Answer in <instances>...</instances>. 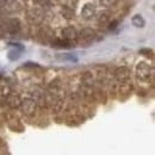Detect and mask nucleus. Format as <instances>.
Returning a JSON list of instances; mask_svg holds the SVG:
<instances>
[{
  "label": "nucleus",
  "mask_w": 155,
  "mask_h": 155,
  "mask_svg": "<svg viewBox=\"0 0 155 155\" xmlns=\"http://www.w3.org/2000/svg\"><path fill=\"white\" fill-rule=\"evenodd\" d=\"M109 20H110V16H109V13H101V15L98 17V23L100 24V26H101V25H104V24H107V23H109Z\"/></svg>",
  "instance_id": "nucleus-12"
},
{
  "label": "nucleus",
  "mask_w": 155,
  "mask_h": 155,
  "mask_svg": "<svg viewBox=\"0 0 155 155\" xmlns=\"http://www.w3.org/2000/svg\"><path fill=\"white\" fill-rule=\"evenodd\" d=\"M74 44H72V41H67V39H54L53 41V47L56 48H72Z\"/></svg>",
  "instance_id": "nucleus-7"
},
{
  "label": "nucleus",
  "mask_w": 155,
  "mask_h": 155,
  "mask_svg": "<svg viewBox=\"0 0 155 155\" xmlns=\"http://www.w3.org/2000/svg\"><path fill=\"white\" fill-rule=\"evenodd\" d=\"M117 26H118V20H114V21H111L109 24V29L110 30H115Z\"/></svg>",
  "instance_id": "nucleus-15"
},
{
  "label": "nucleus",
  "mask_w": 155,
  "mask_h": 155,
  "mask_svg": "<svg viewBox=\"0 0 155 155\" xmlns=\"http://www.w3.org/2000/svg\"><path fill=\"white\" fill-rule=\"evenodd\" d=\"M96 37V31L90 29V28H86V29H82L80 32H78V38L80 43H91Z\"/></svg>",
  "instance_id": "nucleus-2"
},
{
  "label": "nucleus",
  "mask_w": 155,
  "mask_h": 155,
  "mask_svg": "<svg viewBox=\"0 0 155 155\" xmlns=\"http://www.w3.org/2000/svg\"><path fill=\"white\" fill-rule=\"evenodd\" d=\"M131 21H133V25L135 26V28H144L146 26V20H144V18L141 16V15H135L134 17H133V19H131Z\"/></svg>",
  "instance_id": "nucleus-8"
},
{
  "label": "nucleus",
  "mask_w": 155,
  "mask_h": 155,
  "mask_svg": "<svg viewBox=\"0 0 155 155\" xmlns=\"http://www.w3.org/2000/svg\"><path fill=\"white\" fill-rule=\"evenodd\" d=\"M7 104L11 106V107H18L20 105V100L18 96H11L7 99Z\"/></svg>",
  "instance_id": "nucleus-10"
},
{
  "label": "nucleus",
  "mask_w": 155,
  "mask_h": 155,
  "mask_svg": "<svg viewBox=\"0 0 155 155\" xmlns=\"http://www.w3.org/2000/svg\"><path fill=\"white\" fill-rule=\"evenodd\" d=\"M10 45H13L15 48L8 51L7 58H8V60H11V61H16V60H18L20 58V54L24 50V47L20 45L19 43H10Z\"/></svg>",
  "instance_id": "nucleus-3"
},
{
  "label": "nucleus",
  "mask_w": 155,
  "mask_h": 155,
  "mask_svg": "<svg viewBox=\"0 0 155 155\" xmlns=\"http://www.w3.org/2000/svg\"><path fill=\"white\" fill-rule=\"evenodd\" d=\"M23 105H24V112H26L28 115H31L35 111V103L32 100H25Z\"/></svg>",
  "instance_id": "nucleus-9"
},
{
  "label": "nucleus",
  "mask_w": 155,
  "mask_h": 155,
  "mask_svg": "<svg viewBox=\"0 0 155 155\" xmlns=\"http://www.w3.org/2000/svg\"><path fill=\"white\" fill-rule=\"evenodd\" d=\"M150 74H152L150 73V67L148 66V63H146L143 61L138 62V64L136 66V75H137V78L142 81H147V80H149Z\"/></svg>",
  "instance_id": "nucleus-1"
},
{
  "label": "nucleus",
  "mask_w": 155,
  "mask_h": 155,
  "mask_svg": "<svg viewBox=\"0 0 155 155\" xmlns=\"http://www.w3.org/2000/svg\"><path fill=\"white\" fill-rule=\"evenodd\" d=\"M20 30V23L18 19H10L7 24V31L10 34H16Z\"/></svg>",
  "instance_id": "nucleus-6"
},
{
  "label": "nucleus",
  "mask_w": 155,
  "mask_h": 155,
  "mask_svg": "<svg viewBox=\"0 0 155 155\" xmlns=\"http://www.w3.org/2000/svg\"><path fill=\"white\" fill-rule=\"evenodd\" d=\"M58 58L62 61H69V62H78V58L74 56L73 54H63V55H58Z\"/></svg>",
  "instance_id": "nucleus-11"
},
{
  "label": "nucleus",
  "mask_w": 155,
  "mask_h": 155,
  "mask_svg": "<svg viewBox=\"0 0 155 155\" xmlns=\"http://www.w3.org/2000/svg\"><path fill=\"white\" fill-rule=\"evenodd\" d=\"M24 67H38V64L36 62H28L24 64Z\"/></svg>",
  "instance_id": "nucleus-16"
},
{
  "label": "nucleus",
  "mask_w": 155,
  "mask_h": 155,
  "mask_svg": "<svg viewBox=\"0 0 155 155\" xmlns=\"http://www.w3.org/2000/svg\"><path fill=\"white\" fill-rule=\"evenodd\" d=\"M140 54L144 55V56H148V58H152L153 56V50L149 49V48H142V49H140Z\"/></svg>",
  "instance_id": "nucleus-13"
},
{
  "label": "nucleus",
  "mask_w": 155,
  "mask_h": 155,
  "mask_svg": "<svg viewBox=\"0 0 155 155\" xmlns=\"http://www.w3.org/2000/svg\"><path fill=\"white\" fill-rule=\"evenodd\" d=\"M118 2V0H100V4L105 7H110V6H114Z\"/></svg>",
  "instance_id": "nucleus-14"
},
{
  "label": "nucleus",
  "mask_w": 155,
  "mask_h": 155,
  "mask_svg": "<svg viewBox=\"0 0 155 155\" xmlns=\"http://www.w3.org/2000/svg\"><path fill=\"white\" fill-rule=\"evenodd\" d=\"M1 2H2V0H0V6H1Z\"/></svg>",
  "instance_id": "nucleus-17"
},
{
  "label": "nucleus",
  "mask_w": 155,
  "mask_h": 155,
  "mask_svg": "<svg viewBox=\"0 0 155 155\" xmlns=\"http://www.w3.org/2000/svg\"><path fill=\"white\" fill-rule=\"evenodd\" d=\"M94 16H96V7H94V5L91 4V2L86 4L82 7V10H81V17L84 19H91Z\"/></svg>",
  "instance_id": "nucleus-4"
},
{
  "label": "nucleus",
  "mask_w": 155,
  "mask_h": 155,
  "mask_svg": "<svg viewBox=\"0 0 155 155\" xmlns=\"http://www.w3.org/2000/svg\"><path fill=\"white\" fill-rule=\"evenodd\" d=\"M62 37L67 41H75L78 38V31L74 26H67L62 30Z\"/></svg>",
  "instance_id": "nucleus-5"
}]
</instances>
